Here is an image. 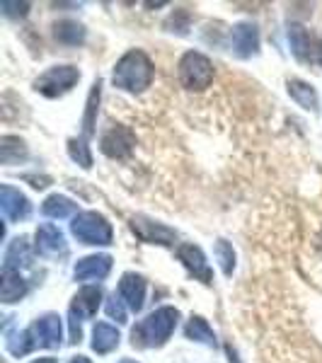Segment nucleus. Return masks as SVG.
Here are the masks:
<instances>
[{"label": "nucleus", "instance_id": "1", "mask_svg": "<svg viewBox=\"0 0 322 363\" xmlns=\"http://www.w3.org/2000/svg\"><path fill=\"white\" fill-rule=\"evenodd\" d=\"M153 73H155L153 61H150L143 51H128V54L121 56L119 63L114 66L112 80L119 90L138 95V92H143L145 87H150V83H153Z\"/></svg>", "mask_w": 322, "mask_h": 363}, {"label": "nucleus", "instance_id": "2", "mask_svg": "<svg viewBox=\"0 0 322 363\" xmlns=\"http://www.w3.org/2000/svg\"><path fill=\"white\" fill-rule=\"evenodd\" d=\"M179 320L177 308H160L155 313H150L145 320H140L131 332V344L138 349L148 347H162L172 335L174 325Z\"/></svg>", "mask_w": 322, "mask_h": 363}, {"label": "nucleus", "instance_id": "3", "mask_svg": "<svg viewBox=\"0 0 322 363\" xmlns=\"http://www.w3.org/2000/svg\"><path fill=\"white\" fill-rule=\"evenodd\" d=\"M70 230L85 245H112V225L95 211H85V213L75 216Z\"/></svg>", "mask_w": 322, "mask_h": 363}, {"label": "nucleus", "instance_id": "4", "mask_svg": "<svg viewBox=\"0 0 322 363\" xmlns=\"http://www.w3.org/2000/svg\"><path fill=\"white\" fill-rule=\"evenodd\" d=\"M213 80V66L204 54L199 51H189V54L182 56L179 61V83H182L187 90H206Z\"/></svg>", "mask_w": 322, "mask_h": 363}, {"label": "nucleus", "instance_id": "5", "mask_svg": "<svg viewBox=\"0 0 322 363\" xmlns=\"http://www.w3.org/2000/svg\"><path fill=\"white\" fill-rule=\"evenodd\" d=\"M80 80V73L78 68L73 66H54L49 68L44 75H39L37 80H34V90L42 92L44 97H61L66 95V92L73 87L75 83Z\"/></svg>", "mask_w": 322, "mask_h": 363}, {"label": "nucleus", "instance_id": "6", "mask_svg": "<svg viewBox=\"0 0 322 363\" xmlns=\"http://www.w3.org/2000/svg\"><path fill=\"white\" fill-rule=\"evenodd\" d=\"M99 301H102V291L95 289V286L78 291V296L70 303V342H80V322L97 313Z\"/></svg>", "mask_w": 322, "mask_h": 363}, {"label": "nucleus", "instance_id": "7", "mask_svg": "<svg viewBox=\"0 0 322 363\" xmlns=\"http://www.w3.org/2000/svg\"><path fill=\"white\" fill-rule=\"evenodd\" d=\"M289 42H291V49H294L298 61L322 66V39L313 37L308 29L294 25L289 29Z\"/></svg>", "mask_w": 322, "mask_h": 363}, {"label": "nucleus", "instance_id": "8", "mask_svg": "<svg viewBox=\"0 0 322 363\" xmlns=\"http://www.w3.org/2000/svg\"><path fill=\"white\" fill-rule=\"evenodd\" d=\"M133 145H136V136L126 126H112L109 131H104L102 140H99L102 153L107 157H114V160H124V157L131 155Z\"/></svg>", "mask_w": 322, "mask_h": 363}, {"label": "nucleus", "instance_id": "9", "mask_svg": "<svg viewBox=\"0 0 322 363\" xmlns=\"http://www.w3.org/2000/svg\"><path fill=\"white\" fill-rule=\"evenodd\" d=\"M29 337H32L34 347H46V349H54L61 344V318L54 313L44 315V318H39L37 322H34L32 327H29Z\"/></svg>", "mask_w": 322, "mask_h": 363}, {"label": "nucleus", "instance_id": "10", "mask_svg": "<svg viewBox=\"0 0 322 363\" xmlns=\"http://www.w3.org/2000/svg\"><path fill=\"white\" fill-rule=\"evenodd\" d=\"M131 228L133 233L143 240V242H153V245H174L177 240V233L170 230L167 225L155 223V220H148L145 216H133L131 218Z\"/></svg>", "mask_w": 322, "mask_h": 363}, {"label": "nucleus", "instance_id": "11", "mask_svg": "<svg viewBox=\"0 0 322 363\" xmlns=\"http://www.w3.org/2000/svg\"><path fill=\"white\" fill-rule=\"evenodd\" d=\"M37 250L39 255L44 257H58V255H66V238L63 233L58 230L56 225L51 223H42L37 228Z\"/></svg>", "mask_w": 322, "mask_h": 363}, {"label": "nucleus", "instance_id": "12", "mask_svg": "<svg viewBox=\"0 0 322 363\" xmlns=\"http://www.w3.org/2000/svg\"><path fill=\"white\" fill-rule=\"evenodd\" d=\"M112 269V257L109 255H92L85 257L75 264L73 274L78 281H95V279H104Z\"/></svg>", "mask_w": 322, "mask_h": 363}, {"label": "nucleus", "instance_id": "13", "mask_svg": "<svg viewBox=\"0 0 322 363\" xmlns=\"http://www.w3.org/2000/svg\"><path fill=\"white\" fill-rule=\"evenodd\" d=\"M177 257L179 262L194 274L196 279H201L204 284H211V269H209V262L204 257V252L196 247V245H179L177 247Z\"/></svg>", "mask_w": 322, "mask_h": 363}, {"label": "nucleus", "instance_id": "14", "mask_svg": "<svg viewBox=\"0 0 322 363\" xmlns=\"http://www.w3.org/2000/svg\"><path fill=\"white\" fill-rule=\"evenodd\" d=\"M0 208L8 220H22L29 216V201L25 194H20L13 186H3L0 189Z\"/></svg>", "mask_w": 322, "mask_h": 363}, {"label": "nucleus", "instance_id": "15", "mask_svg": "<svg viewBox=\"0 0 322 363\" xmlns=\"http://www.w3.org/2000/svg\"><path fill=\"white\" fill-rule=\"evenodd\" d=\"M119 294L126 301V306L133 313H138L145 301V279L138 277V274H124L119 281Z\"/></svg>", "mask_w": 322, "mask_h": 363}, {"label": "nucleus", "instance_id": "16", "mask_svg": "<svg viewBox=\"0 0 322 363\" xmlns=\"http://www.w3.org/2000/svg\"><path fill=\"white\" fill-rule=\"evenodd\" d=\"M233 46H235L238 56H243V58L257 54V49H260V34H257V27L248 25V22L233 27Z\"/></svg>", "mask_w": 322, "mask_h": 363}, {"label": "nucleus", "instance_id": "17", "mask_svg": "<svg viewBox=\"0 0 322 363\" xmlns=\"http://www.w3.org/2000/svg\"><path fill=\"white\" fill-rule=\"evenodd\" d=\"M32 264V250H29L27 238H17L10 242L5 252V272H20V267Z\"/></svg>", "mask_w": 322, "mask_h": 363}, {"label": "nucleus", "instance_id": "18", "mask_svg": "<svg viewBox=\"0 0 322 363\" xmlns=\"http://www.w3.org/2000/svg\"><path fill=\"white\" fill-rule=\"evenodd\" d=\"M116 347H119V332L107 322H97L95 330H92V349L97 354H109Z\"/></svg>", "mask_w": 322, "mask_h": 363}, {"label": "nucleus", "instance_id": "19", "mask_svg": "<svg viewBox=\"0 0 322 363\" xmlns=\"http://www.w3.org/2000/svg\"><path fill=\"white\" fill-rule=\"evenodd\" d=\"M27 294V284L20 277V272H3V281H0V298L3 303H17Z\"/></svg>", "mask_w": 322, "mask_h": 363}, {"label": "nucleus", "instance_id": "20", "mask_svg": "<svg viewBox=\"0 0 322 363\" xmlns=\"http://www.w3.org/2000/svg\"><path fill=\"white\" fill-rule=\"evenodd\" d=\"M54 37L61 44L78 46L85 42V29H83V25H78V22H73V20H63L54 27Z\"/></svg>", "mask_w": 322, "mask_h": 363}, {"label": "nucleus", "instance_id": "21", "mask_svg": "<svg viewBox=\"0 0 322 363\" xmlns=\"http://www.w3.org/2000/svg\"><path fill=\"white\" fill-rule=\"evenodd\" d=\"M289 95L294 97L303 109L318 112V104H320L318 92H315L308 83H303V80H289Z\"/></svg>", "mask_w": 322, "mask_h": 363}, {"label": "nucleus", "instance_id": "22", "mask_svg": "<svg viewBox=\"0 0 322 363\" xmlns=\"http://www.w3.org/2000/svg\"><path fill=\"white\" fill-rule=\"evenodd\" d=\"M27 157V148L20 138L15 136H3L0 138V162L3 165H13V162H20Z\"/></svg>", "mask_w": 322, "mask_h": 363}, {"label": "nucleus", "instance_id": "23", "mask_svg": "<svg viewBox=\"0 0 322 363\" xmlns=\"http://www.w3.org/2000/svg\"><path fill=\"white\" fill-rule=\"evenodd\" d=\"M42 213L46 216V218H68L70 213H75V203L70 201V199L66 196H61V194H54V196H49L44 201V206H42Z\"/></svg>", "mask_w": 322, "mask_h": 363}, {"label": "nucleus", "instance_id": "24", "mask_svg": "<svg viewBox=\"0 0 322 363\" xmlns=\"http://www.w3.org/2000/svg\"><path fill=\"white\" fill-rule=\"evenodd\" d=\"M184 332H187V339H191V342H201V344H206V347H216V335L204 318H191Z\"/></svg>", "mask_w": 322, "mask_h": 363}, {"label": "nucleus", "instance_id": "25", "mask_svg": "<svg viewBox=\"0 0 322 363\" xmlns=\"http://www.w3.org/2000/svg\"><path fill=\"white\" fill-rule=\"evenodd\" d=\"M68 153L75 162H78V165H83L85 169L92 167V155H90V148H87L85 138H70L68 140Z\"/></svg>", "mask_w": 322, "mask_h": 363}, {"label": "nucleus", "instance_id": "26", "mask_svg": "<svg viewBox=\"0 0 322 363\" xmlns=\"http://www.w3.org/2000/svg\"><path fill=\"white\" fill-rule=\"evenodd\" d=\"M216 257H218L223 274H228V277H231L233 269H235V252H233V247L226 242V240H218V242H216Z\"/></svg>", "mask_w": 322, "mask_h": 363}, {"label": "nucleus", "instance_id": "27", "mask_svg": "<svg viewBox=\"0 0 322 363\" xmlns=\"http://www.w3.org/2000/svg\"><path fill=\"white\" fill-rule=\"evenodd\" d=\"M99 80L95 85H92V92H90V99H87V112H85V136H90L95 128H92V124H95V112H97V102H99Z\"/></svg>", "mask_w": 322, "mask_h": 363}, {"label": "nucleus", "instance_id": "28", "mask_svg": "<svg viewBox=\"0 0 322 363\" xmlns=\"http://www.w3.org/2000/svg\"><path fill=\"white\" fill-rule=\"evenodd\" d=\"M107 315L109 318H114L116 322H126V310H124V306H121L119 298H116V294L107 301Z\"/></svg>", "mask_w": 322, "mask_h": 363}, {"label": "nucleus", "instance_id": "29", "mask_svg": "<svg viewBox=\"0 0 322 363\" xmlns=\"http://www.w3.org/2000/svg\"><path fill=\"white\" fill-rule=\"evenodd\" d=\"M0 8H3V13L8 17H25L29 5L27 3H10V0H3V3H0Z\"/></svg>", "mask_w": 322, "mask_h": 363}, {"label": "nucleus", "instance_id": "30", "mask_svg": "<svg viewBox=\"0 0 322 363\" xmlns=\"http://www.w3.org/2000/svg\"><path fill=\"white\" fill-rule=\"evenodd\" d=\"M70 363H90V359H85V356H75Z\"/></svg>", "mask_w": 322, "mask_h": 363}, {"label": "nucleus", "instance_id": "31", "mask_svg": "<svg viewBox=\"0 0 322 363\" xmlns=\"http://www.w3.org/2000/svg\"><path fill=\"white\" fill-rule=\"evenodd\" d=\"M32 363H56V359H37V361H32Z\"/></svg>", "mask_w": 322, "mask_h": 363}, {"label": "nucleus", "instance_id": "32", "mask_svg": "<svg viewBox=\"0 0 322 363\" xmlns=\"http://www.w3.org/2000/svg\"><path fill=\"white\" fill-rule=\"evenodd\" d=\"M121 363H133V361H121Z\"/></svg>", "mask_w": 322, "mask_h": 363}]
</instances>
